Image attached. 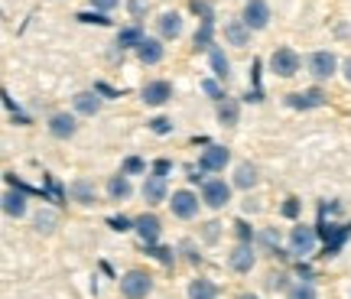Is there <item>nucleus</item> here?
I'll return each mask as SVG.
<instances>
[{"label":"nucleus","mask_w":351,"mask_h":299,"mask_svg":"<svg viewBox=\"0 0 351 299\" xmlns=\"http://www.w3.org/2000/svg\"><path fill=\"white\" fill-rule=\"evenodd\" d=\"M234 299H261V296H257V293H238Z\"/></svg>","instance_id":"13d9d810"},{"label":"nucleus","mask_w":351,"mask_h":299,"mask_svg":"<svg viewBox=\"0 0 351 299\" xmlns=\"http://www.w3.org/2000/svg\"><path fill=\"white\" fill-rule=\"evenodd\" d=\"M186 293H189V299H218V283L208 280V276H195Z\"/></svg>","instance_id":"c756f323"},{"label":"nucleus","mask_w":351,"mask_h":299,"mask_svg":"<svg viewBox=\"0 0 351 299\" xmlns=\"http://www.w3.org/2000/svg\"><path fill=\"white\" fill-rule=\"evenodd\" d=\"M208 69H212V78H218V82H228V78H231V59H228L225 46H215V49L208 52Z\"/></svg>","instance_id":"bb28decb"},{"label":"nucleus","mask_w":351,"mask_h":299,"mask_svg":"<svg viewBox=\"0 0 351 299\" xmlns=\"http://www.w3.org/2000/svg\"><path fill=\"white\" fill-rule=\"evenodd\" d=\"M348 237H351V222L348 224H335V235H332L326 244H322V257H339Z\"/></svg>","instance_id":"c85d7f7f"},{"label":"nucleus","mask_w":351,"mask_h":299,"mask_svg":"<svg viewBox=\"0 0 351 299\" xmlns=\"http://www.w3.org/2000/svg\"><path fill=\"white\" fill-rule=\"evenodd\" d=\"M33 228H36L39 235H52L56 228H59V212L56 208H39L33 215Z\"/></svg>","instance_id":"7c9ffc66"},{"label":"nucleus","mask_w":351,"mask_h":299,"mask_svg":"<svg viewBox=\"0 0 351 299\" xmlns=\"http://www.w3.org/2000/svg\"><path fill=\"white\" fill-rule=\"evenodd\" d=\"M289 287H293V283H289V276L283 274V270H280V274H270V276H267V289H274V293H276V289H283V293H287Z\"/></svg>","instance_id":"49530a36"},{"label":"nucleus","mask_w":351,"mask_h":299,"mask_svg":"<svg viewBox=\"0 0 351 299\" xmlns=\"http://www.w3.org/2000/svg\"><path fill=\"white\" fill-rule=\"evenodd\" d=\"M46 130H49L56 140H72L78 134V114L75 111H56V114H49Z\"/></svg>","instance_id":"9b49d317"},{"label":"nucleus","mask_w":351,"mask_h":299,"mask_svg":"<svg viewBox=\"0 0 351 299\" xmlns=\"http://www.w3.org/2000/svg\"><path fill=\"white\" fill-rule=\"evenodd\" d=\"M251 26L244 23V20H228L225 23V46H234V49H244V46H251Z\"/></svg>","instance_id":"6ab92c4d"},{"label":"nucleus","mask_w":351,"mask_h":299,"mask_svg":"<svg viewBox=\"0 0 351 299\" xmlns=\"http://www.w3.org/2000/svg\"><path fill=\"white\" fill-rule=\"evenodd\" d=\"M3 182H7V186H10V189H20V192H29V195H43V189L26 186L23 179H20V176H16V173H10V169L3 173Z\"/></svg>","instance_id":"79ce46f5"},{"label":"nucleus","mask_w":351,"mask_h":299,"mask_svg":"<svg viewBox=\"0 0 351 299\" xmlns=\"http://www.w3.org/2000/svg\"><path fill=\"white\" fill-rule=\"evenodd\" d=\"M202 91H205V95H208V101H215V104H218V101H225L228 98V91H225V82H218V78H202Z\"/></svg>","instance_id":"e433bc0d"},{"label":"nucleus","mask_w":351,"mask_h":299,"mask_svg":"<svg viewBox=\"0 0 351 299\" xmlns=\"http://www.w3.org/2000/svg\"><path fill=\"white\" fill-rule=\"evenodd\" d=\"M341 78H345V82L351 85V56L345 59V62H341Z\"/></svg>","instance_id":"4d7b16f0"},{"label":"nucleus","mask_w":351,"mask_h":299,"mask_svg":"<svg viewBox=\"0 0 351 299\" xmlns=\"http://www.w3.org/2000/svg\"><path fill=\"white\" fill-rule=\"evenodd\" d=\"M140 195H143V202H147L150 208H156V205L169 202V186H166V176L147 173V176H143V186H140Z\"/></svg>","instance_id":"f8f14e48"},{"label":"nucleus","mask_w":351,"mask_h":299,"mask_svg":"<svg viewBox=\"0 0 351 299\" xmlns=\"http://www.w3.org/2000/svg\"><path fill=\"white\" fill-rule=\"evenodd\" d=\"M231 163V150L221 147V143H208V147L199 153V169H205V173H225V166Z\"/></svg>","instance_id":"9d476101"},{"label":"nucleus","mask_w":351,"mask_h":299,"mask_svg":"<svg viewBox=\"0 0 351 299\" xmlns=\"http://www.w3.org/2000/svg\"><path fill=\"white\" fill-rule=\"evenodd\" d=\"M173 215L179 222H192V218H199V208H202V195H195L192 189H176L169 202H166Z\"/></svg>","instance_id":"423d86ee"},{"label":"nucleus","mask_w":351,"mask_h":299,"mask_svg":"<svg viewBox=\"0 0 351 299\" xmlns=\"http://www.w3.org/2000/svg\"><path fill=\"white\" fill-rule=\"evenodd\" d=\"M251 88L263 91V59H254L251 62Z\"/></svg>","instance_id":"09e8293b"},{"label":"nucleus","mask_w":351,"mask_h":299,"mask_svg":"<svg viewBox=\"0 0 351 299\" xmlns=\"http://www.w3.org/2000/svg\"><path fill=\"white\" fill-rule=\"evenodd\" d=\"M179 250L186 254V261L192 263V267H199V263H202V254H199V248H195V241H182V244H179Z\"/></svg>","instance_id":"de8ad7c7"},{"label":"nucleus","mask_w":351,"mask_h":299,"mask_svg":"<svg viewBox=\"0 0 351 299\" xmlns=\"http://www.w3.org/2000/svg\"><path fill=\"white\" fill-rule=\"evenodd\" d=\"M182 33H186V20H182L179 10H163L156 16V36L163 43H176Z\"/></svg>","instance_id":"ddd939ff"},{"label":"nucleus","mask_w":351,"mask_h":299,"mask_svg":"<svg viewBox=\"0 0 351 299\" xmlns=\"http://www.w3.org/2000/svg\"><path fill=\"white\" fill-rule=\"evenodd\" d=\"M300 212H302V202L296 199V195H289V199H283V208H280V215H283V218H289V222H296V218H300Z\"/></svg>","instance_id":"c03bdc74"},{"label":"nucleus","mask_w":351,"mask_h":299,"mask_svg":"<svg viewBox=\"0 0 351 299\" xmlns=\"http://www.w3.org/2000/svg\"><path fill=\"white\" fill-rule=\"evenodd\" d=\"M228 267L234 270V274H251L254 267H257V244H234L231 254H228Z\"/></svg>","instance_id":"4468645a"},{"label":"nucleus","mask_w":351,"mask_h":299,"mask_svg":"<svg viewBox=\"0 0 351 299\" xmlns=\"http://www.w3.org/2000/svg\"><path fill=\"white\" fill-rule=\"evenodd\" d=\"M95 91H98V95H101L104 101H114V98H121V95H124V91H117V88H111L108 82H95Z\"/></svg>","instance_id":"8fccbe9b"},{"label":"nucleus","mask_w":351,"mask_h":299,"mask_svg":"<svg viewBox=\"0 0 351 299\" xmlns=\"http://www.w3.org/2000/svg\"><path fill=\"white\" fill-rule=\"evenodd\" d=\"M134 235L140 237V244H160V237H163V222H160L153 212H143L134 218Z\"/></svg>","instance_id":"2eb2a0df"},{"label":"nucleus","mask_w":351,"mask_h":299,"mask_svg":"<svg viewBox=\"0 0 351 299\" xmlns=\"http://www.w3.org/2000/svg\"><path fill=\"white\" fill-rule=\"evenodd\" d=\"M91 3V10H101V13H111L121 7V0H88Z\"/></svg>","instance_id":"3c124183"},{"label":"nucleus","mask_w":351,"mask_h":299,"mask_svg":"<svg viewBox=\"0 0 351 299\" xmlns=\"http://www.w3.org/2000/svg\"><path fill=\"white\" fill-rule=\"evenodd\" d=\"M108 228L117 231V235H127V231H134V218H127V215H111V218H108Z\"/></svg>","instance_id":"37998d69"},{"label":"nucleus","mask_w":351,"mask_h":299,"mask_svg":"<svg viewBox=\"0 0 351 299\" xmlns=\"http://www.w3.org/2000/svg\"><path fill=\"white\" fill-rule=\"evenodd\" d=\"M147 127H150L156 137H169V134L176 130V124L169 121V117H153V121H147Z\"/></svg>","instance_id":"a19ab883"},{"label":"nucleus","mask_w":351,"mask_h":299,"mask_svg":"<svg viewBox=\"0 0 351 299\" xmlns=\"http://www.w3.org/2000/svg\"><path fill=\"white\" fill-rule=\"evenodd\" d=\"M296 274H300V280H309V283H313V280H315L313 267H309V263H306V261H300V263H296Z\"/></svg>","instance_id":"864d4df0"},{"label":"nucleus","mask_w":351,"mask_h":299,"mask_svg":"<svg viewBox=\"0 0 351 299\" xmlns=\"http://www.w3.org/2000/svg\"><path fill=\"white\" fill-rule=\"evenodd\" d=\"M231 231H234V237H238L241 244H257V231H254V224L247 218H238V222L231 224Z\"/></svg>","instance_id":"c9c22d12"},{"label":"nucleus","mask_w":351,"mask_h":299,"mask_svg":"<svg viewBox=\"0 0 351 299\" xmlns=\"http://www.w3.org/2000/svg\"><path fill=\"white\" fill-rule=\"evenodd\" d=\"M176 95V88L169 78H150L147 85L140 88V101L147 104V108H163V104H169Z\"/></svg>","instance_id":"0eeeda50"},{"label":"nucleus","mask_w":351,"mask_h":299,"mask_svg":"<svg viewBox=\"0 0 351 299\" xmlns=\"http://www.w3.org/2000/svg\"><path fill=\"white\" fill-rule=\"evenodd\" d=\"M244 101H247V104H261V101H263V91H257V88H247Z\"/></svg>","instance_id":"5fc2aeb1"},{"label":"nucleus","mask_w":351,"mask_h":299,"mask_svg":"<svg viewBox=\"0 0 351 299\" xmlns=\"http://www.w3.org/2000/svg\"><path fill=\"white\" fill-rule=\"evenodd\" d=\"M218 237H221V224L218 222L202 224V241H205V244H218Z\"/></svg>","instance_id":"a18cd8bd"},{"label":"nucleus","mask_w":351,"mask_h":299,"mask_svg":"<svg viewBox=\"0 0 351 299\" xmlns=\"http://www.w3.org/2000/svg\"><path fill=\"white\" fill-rule=\"evenodd\" d=\"M218 43H215V23H199L195 26V33H192V52L199 56V52H212Z\"/></svg>","instance_id":"a878e982"},{"label":"nucleus","mask_w":351,"mask_h":299,"mask_svg":"<svg viewBox=\"0 0 351 299\" xmlns=\"http://www.w3.org/2000/svg\"><path fill=\"white\" fill-rule=\"evenodd\" d=\"M348 296H351V293H348Z\"/></svg>","instance_id":"bf43d9fd"},{"label":"nucleus","mask_w":351,"mask_h":299,"mask_svg":"<svg viewBox=\"0 0 351 299\" xmlns=\"http://www.w3.org/2000/svg\"><path fill=\"white\" fill-rule=\"evenodd\" d=\"M287 299H319V289L309 280H296L293 287L287 289Z\"/></svg>","instance_id":"72a5a7b5"},{"label":"nucleus","mask_w":351,"mask_h":299,"mask_svg":"<svg viewBox=\"0 0 351 299\" xmlns=\"http://www.w3.org/2000/svg\"><path fill=\"white\" fill-rule=\"evenodd\" d=\"M143 39H147L143 23H127V26H121V29H117V43H114V46H117L121 52H127V49H137Z\"/></svg>","instance_id":"5701e85b"},{"label":"nucleus","mask_w":351,"mask_h":299,"mask_svg":"<svg viewBox=\"0 0 351 299\" xmlns=\"http://www.w3.org/2000/svg\"><path fill=\"white\" fill-rule=\"evenodd\" d=\"M117 287H121L124 299H147L153 293V274L143 267H134V270L117 276Z\"/></svg>","instance_id":"f03ea898"},{"label":"nucleus","mask_w":351,"mask_h":299,"mask_svg":"<svg viewBox=\"0 0 351 299\" xmlns=\"http://www.w3.org/2000/svg\"><path fill=\"white\" fill-rule=\"evenodd\" d=\"M215 117H218V124L228 127V130H231V127H238L241 124V101L228 95L225 101H218V104H215Z\"/></svg>","instance_id":"412c9836"},{"label":"nucleus","mask_w":351,"mask_h":299,"mask_svg":"<svg viewBox=\"0 0 351 299\" xmlns=\"http://www.w3.org/2000/svg\"><path fill=\"white\" fill-rule=\"evenodd\" d=\"M134 56L140 59V65H160L166 59V46L160 36H147L143 43H140L137 49H134Z\"/></svg>","instance_id":"f3484780"},{"label":"nucleus","mask_w":351,"mask_h":299,"mask_svg":"<svg viewBox=\"0 0 351 299\" xmlns=\"http://www.w3.org/2000/svg\"><path fill=\"white\" fill-rule=\"evenodd\" d=\"M315 244H319V231H315V224H296L293 231H289V241H287V250L296 257V261H306V257H313L315 254Z\"/></svg>","instance_id":"7ed1b4c3"},{"label":"nucleus","mask_w":351,"mask_h":299,"mask_svg":"<svg viewBox=\"0 0 351 299\" xmlns=\"http://www.w3.org/2000/svg\"><path fill=\"white\" fill-rule=\"evenodd\" d=\"M121 173L124 176H147V160L143 156H127L121 163Z\"/></svg>","instance_id":"58836bf2"},{"label":"nucleus","mask_w":351,"mask_h":299,"mask_svg":"<svg viewBox=\"0 0 351 299\" xmlns=\"http://www.w3.org/2000/svg\"><path fill=\"white\" fill-rule=\"evenodd\" d=\"M101 108H104V98H101L95 88H88V91H75L72 95V111L78 117H98Z\"/></svg>","instance_id":"dca6fc26"},{"label":"nucleus","mask_w":351,"mask_h":299,"mask_svg":"<svg viewBox=\"0 0 351 299\" xmlns=\"http://www.w3.org/2000/svg\"><path fill=\"white\" fill-rule=\"evenodd\" d=\"M283 101H287V108H293V111H315V108H326L328 104V95L319 85H313V88H306V91H293Z\"/></svg>","instance_id":"1a4fd4ad"},{"label":"nucleus","mask_w":351,"mask_h":299,"mask_svg":"<svg viewBox=\"0 0 351 299\" xmlns=\"http://www.w3.org/2000/svg\"><path fill=\"white\" fill-rule=\"evenodd\" d=\"M231 182H225V179H212L208 176V182L199 189V195H202V205L205 208H212V212H221L225 205H231Z\"/></svg>","instance_id":"39448f33"},{"label":"nucleus","mask_w":351,"mask_h":299,"mask_svg":"<svg viewBox=\"0 0 351 299\" xmlns=\"http://www.w3.org/2000/svg\"><path fill=\"white\" fill-rule=\"evenodd\" d=\"M173 166H176V163H173V160H166V156H163V160H156V163L150 166V173H156V176H169V173H173Z\"/></svg>","instance_id":"603ef678"},{"label":"nucleus","mask_w":351,"mask_h":299,"mask_svg":"<svg viewBox=\"0 0 351 299\" xmlns=\"http://www.w3.org/2000/svg\"><path fill=\"white\" fill-rule=\"evenodd\" d=\"M3 215L7 218H26L29 215V192L7 186V192H3Z\"/></svg>","instance_id":"a211bd4d"},{"label":"nucleus","mask_w":351,"mask_h":299,"mask_svg":"<svg viewBox=\"0 0 351 299\" xmlns=\"http://www.w3.org/2000/svg\"><path fill=\"white\" fill-rule=\"evenodd\" d=\"M0 98H3V108H7V114H10L13 124H20V127H29V124H33V117H29V114L20 108V101H13L10 91H3Z\"/></svg>","instance_id":"2f4dec72"},{"label":"nucleus","mask_w":351,"mask_h":299,"mask_svg":"<svg viewBox=\"0 0 351 299\" xmlns=\"http://www.w3.org/2000/svg\"><path fill=\"white\" fill-rule=\"evenodd\" d=\"M257 248H261L263 254H270V257H280V261L293 257L289 250L280 248V231H276V228H261V231H257Z\"/></svg>","instance_id":"aec40b11"},{"label":"nucleus","mask_w":351,"mask_h":299,"mask_svg":"<svg viewBox=\"0 0 351 299\" xmlns=\"http://www.w3.org/2000/svg\"><path fill=\"white\" fill-rule=\"evenodd\" d=\"M39 189H43V202H52L56 208L65 205V199H69V189H65L52 173H43V186Z\"/></svg>","instance_id":"b1692460"},{"label":"nucleus","mask_w":351,"mask_h":299,"mask_svg":"<svg viewBox=\"0 0 351 299\" xmlns=\"http://www.w3.org/2000/svg\"><path fill=\"white\" fill-rule=\"evenodd\" d=\"M143 254H147L150 261L163 263V267H176V250L166 248V244H143Z\"/></svg>","instance_id":"473e14b6"},{"label":"nucleus","mask_w":351,"mask_h":299,"mask_svg":"<svg viewBox=\"0 0 351 299\" xmlns=\"http://www.w3.org/2000/svg\"><path fill=\"white\" fill-rule=\"evenodd\" d=\"M257 182H261V176H257V166H254V163L244 160V163H238V166H234V179H231V186H234V189H241V192H251Z\"/></svg>","instance_id":"393cba45"},{"label":"nucleus","mask_w":351,"mask_h":299,"mask_svg":"<svg viewBox=\"0 0 351 299\" xmlns=\"http://www.w3.org/2000/svg\"><path fill=\"white\" fill-rule=\"evenodd\" d=\"M69 199L78 202V205H85V208H91V205H98V189H95L91 179H75V182L69 186Z\"/></svg>","instance_id":"4be33fe9"},{"label":"nucleus","mask_w":351,"mask_h":299,"mask_svg":"<svg viewBox=\"0 0 351 299\" xmlns=\"http://www.w3.org/2000/svg\"><path fill=\"white\" fill-rule=\"evenodd\" d=\"M127 13H130V20H134V23L147 20V13H150V0H127Z\"/></svg>","instance_id":"ea45409f"},{"label":"nucleus","mask_w":351,"mask_h":299,"mask_svg":"<svg viewBox=\"0 0 351 299\" xmlns=\"http://www.w3.org/2000/svg\"><path fill=\"white\" fill-rule=\"evenodd\" d=\"M108 199L111 202H127L130 195H134V186H130V176H124V173H117V176H111L108 179Z\"/></svg>","instance_id":"cd10ccee"},{"label":"nucleus","mask_w":351,"mask_h":299,"mask_svg":"<svg viewBox=\"0 0 351 299\" xmlns=\"http://www.w3.org/2000/svg\"><path fill=\"white\" fill-rule=\"evenodd\" d=\"M189 10L199 16V23H215V7H212V0H189Z\"/></svg>","instance_id":"4c0bfd02"},{"label":"nucleus","mask_w":351,"mask_h":299,"mask_svg":"<svg viewBox=\"0 0 351 299\" xmlns=\"http://www.w3.org/2000/svg\"><path fill=\"white\" fill-rule=\"evenodd\" d=\"M267 69H270V75H276V78H293V75H300L302 69V56L293 46H276L274 52H270V59H267Z\"/></svg>","instance_id":"20e7f679"},{"label":"nucleus","mask_w":351,"mask_h":299,"mask_svg":"<svg viewBox=\"0 0 351 299\" xmlns=\"http://www.w3.org/2000/svg\"><path fill=\"white\" fill-rule=\"evenodd\" d=\"M241 20L251 26V33H263L270 20H274V13H270V3L267 0H244V7H241Z\"/></svg>","instance_id":"6e6552de"},{"label":"nucleus","mask_w":351,"mask_h":299,"mask_svg":"<svg viewBox=\"0 0 351 299\" xmlns=\"http://www.w3.org/2000/svg\"><path fill=\"white\" fill-rule=\"evenodd\" d=\"M306 72H309V78H313L315 85H322V82H328V78H335L341 72V62L335 52L315 49L306 56Z\"/></svg>","instance_id":"f257e3e1"},{"label":"nucleus","mask_w":351,"mask_h":299,"mask_svg":"<svg viewBox=\"0 0 351 299\" xmlns=\"http://www.w3.org/2000/svg\"><path fill=\"white\" fill-rule=\"evenodd\" d=\"M254 212H261V202L247 195V199H244V215H254Z\"/></svg>","instance_id":"6e6d98bb"},{"label":"nucleus","mask_w":351,"mask_h":299,"mask_svg":"<svg viewBox=\"0 0 351 299\" xmlns=\"http://www.w3.org/2000/svg\"><path fill=\"white\" fill-rule=\"evenodd\" d=\"M75 20L78 23H85V26H114V20L108 16V13H101V10H82V13H75Z\"/></svg>","instance_id":"f704fd0d"}]
</instances>
